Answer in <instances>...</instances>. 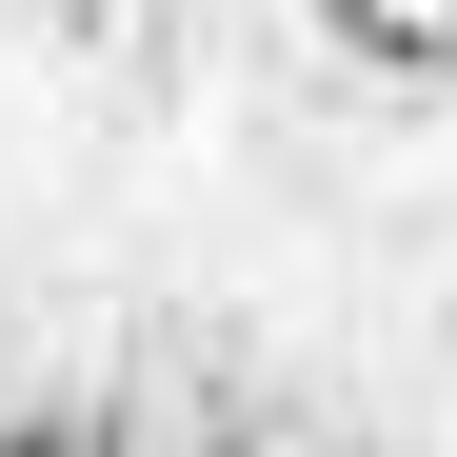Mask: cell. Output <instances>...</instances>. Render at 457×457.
<instances>
[{
  "label": "cell",
  "mask_w": 457,
  "mask_h": 457,
  "mask_svg": "<svg viewBox=\"0 0 457 457\" xmlns=\"http://www.w3.org/2000/svg\"><path fill=\"white\" fill-rule=\"evenodd\" d=\"M219 457H338V437H219Z\"/></svg>",
  "instance_id": "3957f363"
},
{
  "label": "cell",
  "mask_w": 457,
  "mask_h": 457,
  "mask_svg": "<svg viewBox=\"0 0 457 457\" xmlns=\"http://www.w3.org/2000/svg\"><path fill=\"white\" fill-rule=\"evenodd\" d=\"M319 40L358 80H457V0H319Z\"/></svg>",
  "instance_id": "6da1fadb"
},
{
  "label": "cell",
  "mask_w": 457,
  "mask_h": 457,
  "mask_svg": "<svg viewBox=\"0 0 457 457\" xmlns=\"http://www.w3.org/2000/svg\"><path fill=\"white\" fill-rule=\"evenodd\" d=\"M0 457H120V437H80V418H21V437H0Z\"/></svg>",
  "instance_id": "7a4b0ae2"
}]
</instances>
